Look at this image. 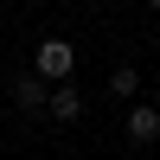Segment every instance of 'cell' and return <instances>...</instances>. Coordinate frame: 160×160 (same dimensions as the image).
I'll list each match as a JSON object with an SVG mask.
<instances>
[{"instance_id": "cell-1", "label": "cell", "mask_w": 160, "mask_h": 160, "mask_svg": "<svg viewBox=\"0 0 160 160\" xmlns=\"http://www.w3.org/2000/svg\"><path fill=\"white\" fill-rule=\"evenodd\" d=\"M71 71H77V45H71V38H45V45H38V58H32V77L64 83Z\"/></svg>"}, {"instance_id": "cell-2", "label": "cell", "mask_w": 160, "mask_h": 160, "mask_svg": "<svg viewBox=\"0 0 160 160\" xmlns=\"http://www.w3.org/2000/svg\"><path fill=\"white\" fill-rule=\"evenodd\" d=\"M45 109H51V122H83V90L77 83H51L45 90Z\"/></svg>"}, {"instance_id": "cell-3", "label": "cell", "mask_w": 160, "mask_h": 160, "mask_svg": "<svg viewBox=\"0 0 160 160\" xmlns=\"http://www.w3.org/2000/svg\"><path fill=\"white\" fill-rule=\"evenodd\" d=\"M128 141H135V148H148V141H160V109H148V102H135V109H128Z\"/></svg>"}, {"instance_id": "cell-4", "label": "cell", "mask_w": 160, "mask_h": 160, "mask_svg": "<svg viewBox=\"0 0 160 160\" xmlns=\"http://www.w3.org/2000/svg\"><path fill=\"white\" fill-rule=\"evenodd\" d=\"M45 90H51V83H45V77H26V83H19V90H13V102H19V109H26V115H38V109H45Z\"/></svg>"}, {"instance_id": "cell-5", "label": "cell", "mask_w": 160, "mask_h": 160, "mask_svg": "<svg viewBox=\"0 0 160 160\" xmlns=\"http://www.w3.org/2000/svg\"><path fill=\"white\" fill-rule=\"evenodd\" d=\"M135 90H141V77H135V64H115V71H109V96H135Z\"/></svg>"}, {"instance_id": "cell-6", "label": "cell", "mask_w": 160, "mask_h": 160, "mask_svg": "<svg viewBox=\"0 0 160 160\" xmlns=\"http://www.w3.org/2000/svg\"><path fill=\"white\" fill-rule=\"evenodd\" d=\"M96 7H109V0H96Z\"/></svg>"}, {"instance_id": "cell-7", "label": "cell", "mask_w": 160, "mask_h": 160, "mask_svg": "<svg viewBox=\"0 0 160 160\" xmlns=\"http://www.w3.org/2000/svg\"><path fill=\"white\" fill-rule=\"evenodd\" d=\"M148 7H160V0H148Z\"/></svg>"}]
</instances>
